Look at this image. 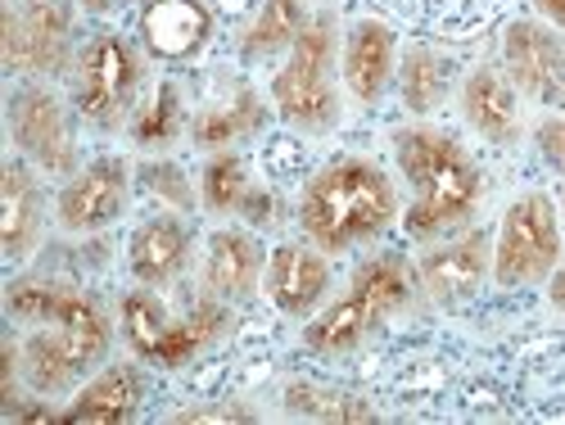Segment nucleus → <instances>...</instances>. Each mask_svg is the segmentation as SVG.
Listing matches in <instances>:
<instances>
[{"label": "nucleus", "instance_id": "b1692460", "mask_svg": "<svg viewBox=\"0 0 565 425\" xmlns=\"http://www.w3.org/2000/svg\"><path fill=\"white\" fill-rule=\"evenodd\" d=\"M263 127V105L254 91H241L235 96V105L226 109H204L195 123H191V140L200 150H222L231 146V140H241V136H254Z\"/></svg>", "mask_w": 565, "mask_h": 425}, {"label": "nucleus", "instance_id": "0eeeda50", "mask_svg": "<svg viewBox=\"0 0 565 425\" xmlns=\"http://www.w3.org/2000/svg\"><path fill=\"white\" fill-rule=\"evenodd\" d=\"M561 263V222L547 195L530 191L521 195L502 226H498V245H493V280L502 290H525L547 280Z\"/></svg>", "mask_w": 565, "mask_h": 425}, {"label": "nucleus", "instance_id": "bb28decb", "mask_svg": "<svg viewBox=\"0 0 565 425\" xmlns=\"http://www.w3.org/2000/svg\"><path fill=\"white\" fill-rule=\"evenodd\" d=\"M286 412L312 416V421H375V407L366 399L321 390V385H290L286 390Z\"/></svg>", "mask_w": 565, "mask_h": 425}, {"label": "nucleus", "instance_id": "423d86ee", "mask_svg": "<svg viewBox=\"0 0 565 425\" xmlns=\"http://www.w3.org/2000/svg\"><path fill=\"white\" fill-rule=\"evenodd\" d=\"M331 60H335V23H331V14H317V19H308L299 41L290 45L286 68H280L271 82L276 114L290 127H299V131L335 127L340 100H335Z\"/></svg>", "mask_w": 565, "mask_h": 425}, {"label": "nucleus", "instance_id": "a878e982", "mask_svg": "<svg viewBox=\"0 0 565 425\" xmlns=\"http://www.w3.org/2000/svg\"><path fill=\"white\" fill-rule=\"evenodd\" d=\"M254 181L245 172V159L241 155H213L209 168H204V181H200V195H204V209L213 213H241V204L249 200Z\"/></svg>", "mask_w": 565, "mask_h": 425}, {"label": "nucleus", "instance_id": "dca6fc26", "mask_svg": "<svg viewBox=\"0 0 565 425\" xmlns=\"http://www.w3.org/2000/svg\"><path fill=\"white\" fill-rule=\"evenodd\" d=\"M331 290V263L308 245H276L267 254V299L286 317H308Z\"/></svg>", "mask_w": 565, "mask_h": 425}, {"label": "nucleus", "instance_id": "7ed1b4c3", "mask_svg": "<svg viewBox=\"0 0 565 425\" xmlns=\"http://www.w3.org/2000/svg\"><path fill=\"white\" fill-rule=\"evenodd\" d=\"M398 213L390 177L366 159L326 163L299 200V226L321 254H344L375 241Z\"/></svg>", "mask_w": 565, "mask_h": 425}, {"label": "nucleus", "instance_id": "72a5a7b5", "mask_svg": "<svg viewBox=\"0 0 565 425\" xmlns=\"http://www.w3.org/2000/svg\"><path fill=\"white\" fill-rule=\"evenodd\" d=\"M77 6H82V10H90V14H105V10H114V6H118V0H77Z\"/></svg>", "mask_w": 565, "mask_h": 425}, {"label": "nucleus", "instance_id": "473e14b6", "mask_svg": "<svg viewBox=\"0 0 565 425\" xmlns=\"http://www.w3.org/2000/svg\"><path fill=\"white\" fill-rule=\"evenodd\" d=\"M547 299H552L556 312H565V267H556V272L547 276Z\"/></svg>", "mask_w": 565, "mask_h": 425}, {"label": "nucleus", "instance_id": "5701e85b", "mask_svg": "<svg viewBox=\"0 0 565 425\" xmlns=\"http://www.w3.org/2000/svg\"><path fill=\"white\" fill-rule=\"evenodd\" d=\"M452 86V60H444L435 45H412V51L403 55V68H398V91H403V105L412 114H430L444 105Z\"/></svg>", "mask_w": 565, "mask_h": 425}, {"label": "nucleus", "instance_id": "39448f33", "mask_svg": "<svg viewBox=\"0 0 565 425\" xmlns=\"http://www.w3.org/2000/svg\"><path fill=\"white\" fill-rule=\"evenodd\" d=\"M226 326V299L200 295L181 317H172L159 295L150 290H131L122 295V340L131 353L150 366H185L204 344H213Z\"/></svg>", "mask_w": 565, "mask_h": 425}, {"label": "nucleus", "instance_id": "f8f14e48", "mask_svg": "<svg viewBox=\"0 0 565 425\" xmlns=\"http://www.w3.org/2000/svg\"><path fill=\"white\" fill-rule=\"evenodd\" d=\"M127 191H131V181H127V163L122 159H96V163H86L64 191H60V226L73 231V235H90V231H105L122 217L127 209Z\"/></svg>", "mask_w": 565, "mask_h": 425}, {"label": "nucleus", "instance_id": "cd10ccee", "mask_svg": "<svg viewBox=\"0 0 565 425\" xmlns=\"http://www.w3.org/2000/svg\"><path fill=\"white\" fill-rule=\"evenodd\" d=\"M177 127H181L177 86H172V82H163V86L154 91V100H150L146 109H140V118L131 123V136H136V146L154 150V146H168V140L177 136Z\"/></svg>", "mask_w": 565, "mask_h": 425}, {"label": "nucleus", "instance_id": "6e6552de", "mask_svg": "<svg viewBox=\"0 0 565 425\" xmlns=\"http://www.w3.org/2000/svg\"><path fill=\"white\" fill-rule=\"evenodd\" d=\"M140 60L118 32H96L73 60V109L90 127H118L136 100Z\"/></svg>", "mask_w": 565, "mask_h": 425}, {"label": "nucleus", "instance_id": "aec40b11", "mask_svg": "<svg viewBox=\"0 0 565 425\" xmlns=\"http://www.w3.org/2000/svg\"><path fill=\"white\" fill-rule=\"evenodd\" d=\"M461 114L489 146H511L521 136V109H515V86L498 68H476L461 86Z\"/></svg>", "mask_w": 565, "mask_h": 425}, {"label": "nucleus", "instance_id": "f257e3e1", "mask_svg": "<svg viewBox=\"0 0 565 425\" xmlns=\"http://www.w3.org/2000/svg\"><path fill=\"white\" fill-rule=\"evenodd\" d=\"M6 312L36 326L23 344V375L36 394L73 390L109 353V317L82 290L51 286V280H14L6 290Z\"/></svg>", "mask_w": 565, "mask_h": 425}, {"label": "nucleus", "instance_id": "9b49d317", "mask_svg": "<svg viewBox=\"0 0 565 425\" xmlns=\"http://www.w3.org/2000/svg\"><path fill=\"white\" fill-rule=\"evenodd\" d=\"M502 60H507L511 86H521L525 96L543 105L565 100V36H556L547 23H534V19L507 23Z\"/></svg>", "mask_w": 565, "mask_h": 425}, {"label": "nucleus", "instance_id": "412c9836", "mask_svg": "<svg viewBox=\"0 0 565 425\" xmlns=\"http://www.w3.org/2000/svg\"><path fill=\"white\" fill-rule=\"evenodd\" d=\"M263 276V245L249 231H217L204 254V290L217 299H245L254 295Z\"/></svg>", "mask_w": 565, "mask_h": 425}, {"label": "nucleus", "instance_id": "f03ea898", "mask_svg": "<svg viewBox=\"0 0 565 425\" xmlns=\"http://www.w3.org/2000/svg\"><path fill=\"white\" fill-rule=\"evenodd\" d=\"M394 155L412 185V204L403 217L412 241H435L476 217L484 181L476 159L457 146V136L439 127H403L394 136Z\"/></svg>", "mask_w": 565, "mask_h": 425}, {"label": "nucleus", "instance_id": "a211bd4d", "mask_svg": "<svg viewBox=\"0 0 565 425\" xmlns=\"http://www.w3.org/2000/svg\"><path fill=\"white\" fill-rule=\"evenodd\" d=\"M185 263H191V226L181 217H150L131 231L127 267L140 286H168L185 272Z\"/></svg>", "mask_w": 565, "mask_h": 425}, {"label": "nucleus", "instance_id": "ddd939ff", "mask_svg": "<svg viewBox=\"0 0 565 425\" xmlns=\"http://www.w3.org/2000/svg\"><path fill=\"white\" fill-rule=\"evenodd\" d=\"M511 0H375V10L394 14L420 36H444V41H470L489 32Z\"/></svg>", "mask_w": 565, "mask_h": 425}, {"label": "nucleus", "instance_id": "c85d7f7f", "mask_svg": "<svg viewBox=\"0 0 565 425\" xmlns=\"http://www.w3.org/2000/svg\"><path fill=\"white\" fill-rule=\"evenodd\" d=\"M146 181H150V191L168 195L177 209H191V185H185V177H181L172 163H154V168H146Z\"/></svg>", "mask_w": 565, "mask_h": 425}, {"label": "nucleus", "instance_id": "1a4fd4ad", "mask_svg": "<svg viewBox=\"0 0 565 425\" xmlns=\"http://www.w3.org/2000/svg\"><path fill=\"white\" fill-rule=\"evenodd\" d=\"M73 64L68 0H6V68L55 77Z\"/></svg>", "mask_w": 565, "mask_h": 425}, {"label": "nucleus", "instance_id": "4be33fe9", "mask_svg": "<svg viewBox=\"0 0 565 425\" xmlns=\"http://www.w3.org/2000/svg\"><path fill=\"white\" fill-rule=\"evenodd\" d=\"M140 399H146V381L131 362L122 366H105L96 381H90L77 403L68 412H60V421H86V425H118V421H131Z\"/></svg>", "mask_w": 565, "mask_h": 425}, {"label": "nucleus", "instance_id": "f3484780", "mask_svg": "<svg viewBox=\"0 0 565 425\" xmlns=\"http://www.w3.org/2000/svg\"><path fill=\"white\" fill-rule=\"evenodd\" d=\"M213 32V14L204 0H150L140 14V36L154 60H191L204 51V41Z\"/></svg>", "mask_w": 565, "mask_h": 425}, {"label": "nucleus", "instance_id": "2eb2a0df", "mask_svg": "<svg viewBox=\"0 0 565 425\" xmlns=\"http://www.w3.org/2000/svg\"><path fill=\"white\" fill-rule=\"evenodd\" d=\"M45 231V195L23 159L0 168V249L10 263H23Z\"/></svg>", "mask_w": 565, "mask_h": 425}, {"label": "nucleus", "instance_id": "4468645a", "mask_svg": "<svg viewBox=\"0 0 565 425\" xmlns=\"http://www.w3.org/2000/svg\"><path fill=\"white\" fill-rule=\"evenodd\" d=\"M489 258H493L489 254V235L470 231V235H461V241H448V245H435V249L420 254L416 276H420V286L430 290V299L461 304V299H470L484 286Z\"/></svg>", "mask_w": 565, "mask_h": 425}, {"label": "nucleus", "instance_id": "9d476101", "mask_svg": "<svg viewBox=\"0 0 565 425\" xmlns=\"http://www.w3.org/2000/svg\"><path fill=\"white\" fill-rule=\"evenodd\" d=\"M10 136L23 159H32L41 172L68 177L77 163V136L64 100L51 86L23 82L10 91Z\"/></svg>", "mask_w": 565, "mask_h": 425}, {"label": "nucleus", "instance_id": "393cba45", "mask_svg": "<svg viewBox=\"0 0 565 425\" xmlns=\"http://www.w3.org/2000/svg\"><path fill=\"white\" fill-rule=\"evenodd\" d=\"M303 28H308L303 0H263L258 19H254L249 32H245V55L258 60V55L280 51V45H295Z\"/></svg>", "mask_w": 565, "mask_h": 425}, {"label": "nucleus", "instance_id": "20e7f679", "mask_svg": "<svg viewBox=\"0 0 565 425\" xmlns=\"http://www.w3.org/2000/svg\"><path fill=\"white\" fill-rule=\"evenodd\" d=\"M416 267L403 254H375L366 258L353 280H349V295L335 299L326 308L308 330H303V344L321 358H335V353H353L375 326L390 321L394 312H403L416 295Z\"/></svg>", "mask_w": 565, "mask_h": 425}, {"label": "nucleus", "instance_id": "c756f323", "mask_svg": "<svg viewBox=\"0 0 565 425\" xmlns=\"http://www.w3.org/2000/svg\"><path fill=\"white\" fill-rule=\"evenodd\" d=\"M534 146L556 172H565V118H543L534 127Z\"/></svg>", "mask_w": 565, "mask_h": 425}, {"label": "nucleus", "instance_id": "2f4dec72", "mask_svg": "<svg viewBox=\"0 0 565 425\" xmlns=\"http://www.w3.org/2000/svg\"><path fill=\"white\" fill-rule=\"evenodd\" d=\"M534 10H539L552 28H561V32H565V0H534Z\"/></svg>", "mask_w": 565, "mask_h": 425}, {"label": "nucleus", "instance_id": "7c9ffc66", "mask_svg": "<svg viewBox=\"0 0 565 425\" xmlns=\"http://www.w3.org/2000/svg\"><path fill=\"white\" fill-rule=\"evenodd\" d=\"M177 421H185V425H204V421H258V412L235 407V403H213V407H185V412H177Z\"/></svg>", "mask_w": 565, "mask_h": 425}, {"label": "nucleus", "instance_id": "6ab92c4d", "mask_svg": "<svg viewBox=\"0 0 565 425\" xmlns=\"http://www.w3.org/2000/svg\"><path fill=\"white\" fill-rule=\"evenodd\" d=\"M394 77V32L375 19H362L344 36V82L362 105H375Z\"/></svg>", "mask_w": 565, "mask_h": 425}]
</instances>
